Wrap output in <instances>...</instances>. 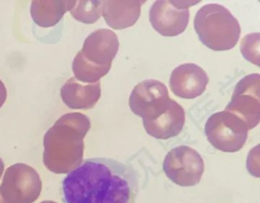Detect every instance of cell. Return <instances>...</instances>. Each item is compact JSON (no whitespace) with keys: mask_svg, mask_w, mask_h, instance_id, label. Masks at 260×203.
<instances>
[{"mask_svg":"<svg viewBox=\"0 0 260 203\" xmlns=\"http://www.w3.org/2000/svg\"><path fill=\"white\" fill-rule=\"evenodd\" d=\"M136 171L122 162L91 158L68 173L63 181L66 203H135Z\"/></svg>","mask_w":260,"mask_h":203,"instance_id":"1","label":"cell"},{"mask_svg":"<svg viewBox=\"0 0 260 203\" xmlns=\"http://www.w3.org/2000/svg\"><path fill=\"white\" fill-rule=\"evenodd\" d=\"M91 128L90 120L80 112L63 114L44 137L43 162L54 173H70L83 160V139Z\"/></svg>","mask_w":260,"mask_h":203,"instance_id":"2","label":"cell"},{"mask_svg":"<svg viewBox=\"0 0 260 203\" xmlns=\"http://www.w3.org/2000/svg\"><path fill=\"white\" fill-rule=\"evenodd\" d=\"M194 26L202 44L216 51L234 48L241 32L237 18L226 7L216 3L205 5L198 11Z\"/></svg>","mask_w":260,"mask_h":203,"instance_id":"3","label":"cell"},{"mask_svg":"<svg viewBox=\"0 0 260 203\" xmlns=\"http://www.w3.org/2000/svg\"><path fill=\"white\" fill-rule=\"evenodd\" d=\"M248 127L240 118L230 111H219L210 116L205 133L213 147L219 151L235 153L247 140Z\"/></svg>","mask_w":260,"mask_h":203,"instance_id":"4","label":"cell"},{"mask_svg":"<svg viewBox=\"0 0 260 203\" xmlns=\"http://www.w3.org/2000/svg\"><path fill=\"white\" fill-rule=\"evenodd\" d=\"M42 189L37 171L25 163H16L6 171L0 195L7 203H33L40 196Z\"/></svg>","mask_w":260,"mask_h":203,"instance_id":"5","label":"cell"},{"mask_svg":"<svg viewBox=\"0 0 260 203\" xmlns=\"http://www.w3.org/2000/svg\"><path fill=\"white\" fill-rule=\"evenodd\" d=\"M162 168L166 176L173 183L188 187L200 183L205 163L196 150L188 146H179L167 154Z\"/></svg>","mask_w":260,"mask_h":203,"instance_id":"6","label":"cell"},{"mask_svg":"<svg viewBox=\"0 0 260 203\" xmlns=\"http://www.w3.org/2000/svg\"><path fill=\"white\" fill-rule=\"evenodd\" d=\"M260 76L252 73L240 79L225 110L241 119L248 129L255 128L260 119Z\"/></svg>","mask_w":260,"mask_h":203,"instance_id":"7","label":"cell"},{"mask_svg":"<svg viewBox=\"0 0 260 203\" xmlns=\"http://www.w3.org/2000/svg\"><path fill=\"white\" fill-rule=\"evenodd\" d=\"M189 17V9L179 7L176 1L167 0L155 2L149 12L152 27L165 37L177 36L184 32Z\"/></svg>","mask_w":260,"mask_h":203,"instance_id":"8","label":"cell"},{"mask_svg":"<svg viewBox=\"0 0 260 203\" xmlns=\"http://www.w3.org/2000/svg\"><path fill=\"white\" fill-rule=\"evenodd\" d=\"M209 78L206 72L194 64H184L172 72L170 86L176 96L191 99L201 96L206 90Z\"/></svg>","mask_w":260,"mask_h":203,"instance_id":"9","label":"cell"},{"mask_svg":"<svg viewBox=\"0 0 260 203\" xmlns=\"http://www.w3.org/2000/svg\"><path fill=\"white\" fill-rule=\"evenodd\" d=\"M119 49L116 34L109 29H99L85 40L80 53L83 57L97 66H112Z\"/></svg>","mask_w":260,"mask_h":203,"instance_id":"10","label":"cell"},{"mask_svg":"<svg viewBox=\"0 0 260 203\" xmlns=\"http://www.w3.org/2000/svg\"><path fill=\"white\" fill-rule=\"evenodd\" d=\"M183 108L171 99L167 106L154 117L143 121L147 134L156 139L167 140L177 136L185 124Z\"/></svg>","mask_w":260,"mask_h":203,"instance_id":"11","label":"cell"},{"mask_svg":"<svg viewBox=\"0 0 260 203\" xmlns=\"http://www.w3.org/2000/svg\"><path fill=\"white\" fill-rule=\"evenodd\" d=\"M62 100L72 109H90L101 97L100 82L83 84L71 77L60 90Z\"/></svg>","mask_w":260,"mask_h":203,"instance_id":"12","label":"cell"},{"mask_svg":"<svg viewBox=\"0 0 260 203\" xmlns=\"http://www.w3.org/2000/svg\"><path fill=\"white\" fill-rule=\"evenodd\" d=\"M170 97L165 84L156 79L139 82L132 90L129 105L134 114L142 116L162 99Z\"/></svg>","mask_w":260,"mask_h":203,"instance_id":"13","label":"cell"},{"mask_svg":"<svg viewBox=\"0 0 260 203\" xmlns=\"http://www.w3.org/2000/svg\"><path fill=\"white\" fill-rule=\"evenodd\" d=\"M144 3L145 1H103V15L112 28H127L138 21Z\"/></svg>","mask_w":260,"mask_h":203,"instance_id":"14","label":"cell"},{"mask_svg":"<svg viewBox=\"0 0 260 203\" xmlns=\"http://www.w3.org/2000/svg\"><path fill=\"white\" fill-rule=\"evenodd\" d=\"M77 1H33L31 15L33 21L42 27H50L57 24L68 11H71Z\"/></svg>","mask_w":260,"mask_h":203,"instance_id":"15","label":"cell"},{"mask_svg":"<svg viewBox=\"0 0 260 203\" xmlns=\"http://www.w3.org/2000/svg\"><path fill=\"white\" fill-rule=\"evenodd\" d=\"M112 66H97L86 61L80 51L74 58L72 68L75 79L82 83H95L106 76Z\"/></svg>","mask_w":260,"mask_h":203,"instance_id":"16","label":"cell"},{"mask_svg":"<svg viewBox=\"0 0 260 203\" xmlns=\"http://www.w3.org/2000/svg\"><path fill=\"white\" fill-rule=\"evenodd\" d=\"M71 14L80 22L92 24L103 15V1H77Z\"/></svg>","mask_w":260,"mask_h":203,"instance_id":"17","label":"cell"},{"mask_svg":"<svg viewBox=\"0 0 260 203\" xmlns=\"http://www.w3.org/2000/svg\"><path fill=\"white\" fill-rule=\"evenodd\" d=\"M242 54L247 61L258 66L259 64V34L246 35L240 44Z\"/></svg>","mask_w":260,"mask_h":203,"instance_id":"18","label":"cell"},{"mask_svg":"<svg viewBox=\"0 0 260 203\" xmlns=\"http://www.w3.org/2000/svg\"><path fill=\"white\" fill-rule=\"evenodd\" d=\"M7 99V90L2 80L0 79V108H2Z\"/></svg>","mask_w":260,"mask_h":203,"instance_id":"19","label":"cell"},{"mask_svg":"<svg viewBox=\"0 0 260 203\" xmlns=\"http://www.w3.org/2000/svg\"><path fill=\"white\" fill-rule=\"evenodd\" d=\"M4 163L2 159L0 158V179H1V177H2L3 172L4 171Z\"/></svg>","mask_w":260,"mask_h":203,"instance_id":"20","label":"cell"},{"mask_svg":"<svg viewBox=\"0 0 260 203\" xmlns=\"http://www.w3.org/2000/svg\"><path fill=\"white\" fill-rule=\"evenodd\" d=\"M0 203H7L5 201V200L3 198V197L1 196V195H0Z\"/></svg>","mask_w":260,"mask_h":203,"instance_id":"21","label":"cell"},{"mask_svg":"<svg viewBox=\"0 0 260 203\" xmlns=\"http://www.w3.org/2000/svg\"><path fill=\"white\" fill-rule=\"evenodd\" d=\"M41 203H57V202H55V201H42V202Z\"/></svg>","mask_w":260,"mask_h":203,"instance_id":"22","label":"cell"}]
</instances>
